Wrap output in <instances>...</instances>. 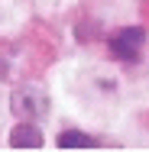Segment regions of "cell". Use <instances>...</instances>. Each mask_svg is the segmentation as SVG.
I'll use <instances>...</instances> for the list:
<instances>
[{"mask_svg": "<svg viewBox=\"0 0 149 152\" xmlns=\"http://www.w3.org/2000/svg\"><path fill=\"white\" fill-rule=\"evenodd\" d=\"M10 110L23 120H42L49 113V94L42 91L39 84H23V88H13L10 94Z\"/></svg>", "mask_w": 149, "mask_h": 152, "instance_id": "cell-1", "label": "cell"}, {"mask_svg": "<svg viewBox=\"0 0 149 152\" xmlns=\"http://www.w3.org/2000/svg\"><path fill=\"white\" fill-rule=\"evenodd\" d=\"M143 45H146V29H139V26H126V29L114 32L110 42H107L110 55L117 61H136L139 52H143Z\"/></svg>", "mask_w": 149, "mask_h": 152, "instance_id": "cell-2", "label": "cell"}, {"mask_svg": "<svg viewBox=\"0 0 149 152\" xmlns=\"http://www.w3.org/2000/svg\"><path fill=\"white\" fill-rule=\"evenodd\" d=\"M10 146H13V149H39V146H42V129L32 126V120L16 123V126L10 129Z\"/></svg>", "mask_w": 149, "mask_h": 152, "instance_id": "cell-3", "label": "cell"}, {"mask_svg": "<svg viewBox=\"0 0 149 152\" xmlns=\"http://www.w3.org/2000/svg\"><path fill=\"white\" fill-rule=\"evenodd\" d=\"M55 146L59 149H101V139H94L88 133H78V129H65V133H59Z\"/></svg>", "mask_w": 149, "mask_h": 152, "instance_id": "cell-4", "label": "cell"}]
</instances>
